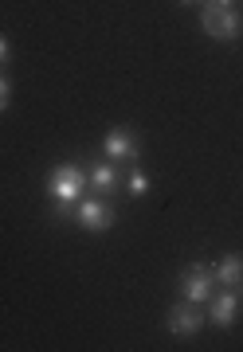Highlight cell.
Wrapping results in <instances>:
<instances>
[{
	"label": "cell",
	"instance_id": "1",
	"mask_svg": "<svg viewBox=\"0 0 243 352\" xmlns=\"http://www.w3.org/2000/svg\"><path fill=\"white\" fill-rule=\"evenodd\" d=\"M43 188H47V200H52V219L55 223H71L75 219V204L87 196V168L75 161H63L55 164L47 180H43Z\"/></svg>",
	"mask_w": 243,
	"mask_h": 352
},
{
	"label": "cell",
	"instance_id": "4",
	"mask_svg": "<svg viewBox=\"0 0 243 352\" xmlns=\"http://www.w3.org/2000/svg\"><path fill=\"white\" fill-rule=\"evenodd\" d=\"M212 294H216V274H212V266L189 263L177 274V298L196 302V305H208V298H212Z\"/></svg>",
	"mask_w": 243,
	"mask_h": 352
},
{
	"label": "cell",
	"instance_id": "8",
	"mask_svg": "<svg viewBox=\"0 0 243 352\" xmlns=\"http://www.w3.org/2000/svg\"><path fill=\"white\" fill-rule=\"evenodd\" d=\"M87 184L98 192V196H114V192L122 188V173H118L114 161H106L103 157V161H94L87 168Z\"/></svg>",
	"mask_w": 243,
	"mask_h": 352
},
{
	"label": "cell",
	"instance_id": "10",
	"mask_svg": "<svg viewBox=\"0 0 243 352\" xmlns=\"http://www.w3.org/2000/svg\"><path fill=\"white\" fill-rule=\"evenodd\" d=\"M122 188H126L129 200H141L149 192V173L141 164H126V176H122Z\"/></svg>",
	"mask_w": 243,
	"mask_h": 352
},
{
	"label": "cell",
	"instance_id": "11",
	"mask_svg": "<svg viewBox=\"0 0 243 352\" xmlns=\"http://www.w3.org/2000/svg\"><path fill=\"white\" fill-rule=\"evenodd\" d=\"M8 102H12V82H8L4 71H0V113L8 110Z\"/></svg>",
	"mask_w": 243,
	"mask_h": 352
},
{
	"label": "cell",
	"instance_id": "13",
	"mask_svg": "<svg viewBox=\"0 0 243 352\" xmlns=\"http://www.w3.org/2000/svg\"><path fill=\"white\" fill-rule=\"evenodd\" d=\"M177 4H184V8H189V4H204V0H177Z\"/></svg>",
	"mask_w": 243,
	"mask_h": 352
},
{
	"label": "cell",
	"instance_id": "3",
	"mask_svg": "<svg viewBox=\"0 0 243 352\" xmlns=\"http://www.w3.org/2000/svg\"><path fill=\"white\" fill-rule=\"evenodd\" d=\"M71 223H78L87 235H106L110 227L118 223V208H114V200L110 196H83V200L75 204V219Z\"/></svg>",
	"mask_w": 243,
	"mask_h": 352
},
{
	"label": "cell",
	"instance_id": "6",
	"mask_svg": "<svg viewBox=\"0 0 243 352\" xmlns=\"http://www.w3.org/2000/svg\"><path fill=\"white\" fill-rule=\"evenodd\" d=\"M208 321V309L196 302H184V298H177V305L165 314V329L173 333V337H196L200 329H204Z\"/></svg>",
	"mask_w": 243,
	"mask_h": 352
},
{
	"label": "cell",
	"instance_id": "9",
	"mask_svg": "<svg viewBox=\"0 0 243 352\" xmlns=\"http://www.w3.org/2000/svg\"><path fill=\"white\" fill-rule=\"evenodd\" d=\"M212 274H216V286H228V289H240L243 294V254L228 251L212 266Z\"/></svg>",
	"mask_w": 243,
	"mask_h": 352
},
{
	"label": "cell",
	"instance_id": "5",
	"mask_svg": "<svg viewBox=\"0 0 243 352\" xmlns=\"http://www.w3.org/2000/svg\"><path fill=\"white\" fill-rule=\"evenodd\" d=\"M103 157L114 164H138L141 161V138L134 126H114L103 138Z\"/></svg>",
	"mask_w": 243,
	"mask_h": 352
},
{
	"label": "cell",
	"instance_id": "2",
	"mask_svg": "<svg viewBox=\"0 0 243 352\" xmlns=\"http://www.w3.org/2000/svg\"><path fill=\"white\" fill-rule=\"evenodd\" d=\"M200 32L216 43H235L243 36V12L235 4H220V0H204L200 4Z\"/></svg>",
	"mask_w": 243,
	"mask_h": 352
},
{
	"label": "cell",
	"instance_id": "14",
	"mask_svg": "<svg viewBox=\"0 0 243 352\" xmlns=\"http://www.w3.org/2000/svg\"><path fill=\"white\" fill-rule=\"evenodd\" d=\"M220 4H235V0H220Z\"/></svg>",
	"mask_w": 243,
	"mask_h": 352
},
{
	"label": "cell",
	"instance_id": "7",
	"mask_svg": "<svg viewBox=\"0 0 243 352\" xmlns=\"http://www.w3.org/2000/svg\"><path fill=\"white\" fill-rule=\"evenodd\" d=\"M240 305H243L240 289L220 286L216 294L208 298V321H212L216 329H231V325H235V317H240Z\"/></svg>",
	"mask_w": 243,
	"mask_h": 352
},
{
	"label": "cell",
	"instance_id": "12",
	"mask_svg": "<svg viewBox=\"0 0 243 352\" xmlns=\"http://www.w3.org/2000/svg\"><path fill=\"white\" fill-rule=\"evenodd\" d=\"M12 63V47H8V39H4V32H0V71Z\"/></svg>",
	"mask_w": 243,
	"mask_h": 352
}]
</instances>
